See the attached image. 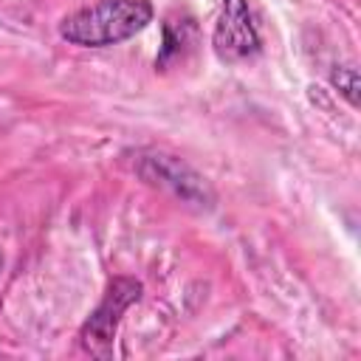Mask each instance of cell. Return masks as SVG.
Here are the masks:
<instances>
[{
	"label": "cell",
	"mask_w": 361,
	"mask_h": 361,
	"mask_svg": "<svg viewBox=\"0 0 361 361\" xmlns=\"http://www.w3.org/2000/svg\"><path fill=\"white\" fill-rule=\"evenodd\" d=\"M152 14L155 8L149 0H96L62 17L59 37L79 48H107L144 31Z\"/></svg>",
	"instance_id": "6da1fadb"
},
{
	"label": "cell",
	"mask_w": 361,
	"mask_h": 361,
	"mask_svg": "<svg viewBox=\"0 0 361 361\" xmlns=\"http://www.w3.org/2000/svg\"><path fill=\"white\" fill-rule=\"evenodd\" d=\"M135 172L149 186L166 189L178 200H183L189 206L209 209L214 203V192L206 183V178L200 172H195L183 158H178L172 152H164V149H144V152H138L135 155Z\"/></svg>",
	"instance_id": "7a4b0ae2"
},
{
	"label": "cell",
	"mask_w": 361,
	"mask_h": 361,
	"mask_svg": "<svg viewBox=\"0 0 361 361\" xmlns=\"http://www.w3.org/2000/svg\"><path fill=\"white\" fill-rule=\"evenodd\" d=\"M144 293V285L133 276H116L107 282V290L96 310L87 316V322L79 330V344L85 353L96 358H110L113 353V338L118 330V322L130 305H135Z\"/></svg>",
	"instance_id": "3957f363"
},
{
	"label": "cell",
	"mask_w": 361,
	"mask_h": 361,
	"mask_svg": "<svg viewBox=\"0 0 361 361\" xmlns=\"http://www.w3.org/2000/svg\"><path fill=\"white\" fill-rule=\"evenodd\" d=\"M259 31L254 25L248 0H223L212 31V51L220 62L237 65L259 54Z\"/></svg>",
	"instance_id": "277c9868"
},
{
	"label": "cell",
	"mask_w": 361,
	"mask_h": 361,
	"mask_svg": "<svg viewBox=\"0 0 361 361\" xmlns=\"http://www.w3.org/2000/svg\"><path fill=\"white\" fill-rule=\"evenodd\" d=\"M195 37V23L192 20H166L164 23V48L155 56V68H169L178 62L186 51V42Z\"/></svg>",
	"instance_id": "5b68a950"
},
{
	"label": "cell",
	"mask_w": 361,
	"mask_h": 361,
	"mask_svg": "<svg viewBox=\"0 0 361 361\" xmlns=\"http://www.w3.org/2000/svg\"><path fill=\"white\" fill-rule=\"evenodd\" d=\"M330 85L355 107L358 104V87H361V82H358V71L353 68V65H336L333 71H330Z\"/></svg>",
	"instance_id": "8992f818"
},
{
	"label": "cell",
	"mask_w": 361,
	"mask_h": 361,
	"mask_svg": "<svg viewBox=\"0 0 361 361\" xmlns=\"http://www.w3.org/2000/svg\"><path fill=\"white\" fill-rule=\"evenodd\" d=\"M0 271H3V254H0Z\"/></svg>",
	"instance_id": "52a82bcc"
}]
</instances>
